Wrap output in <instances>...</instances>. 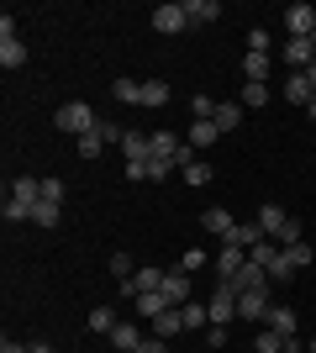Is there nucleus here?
Returning a JSON list of instances; mask_svg holds the SVG:
<instances>
[{"mask_svg":"<svg viewBox=\"0 0 316 353\" xmlns=\"http://www.w3.org/2000/svg\"><path fill=\"white\" fill-rule=\"evenodd\" d=\"M111 95H116L121 105H143V85H137V79H127V74H121L116 85H111Z\"/></svg>","mask_w":316,"mask_h":353,"instance_id":"obj_21","label":"nucleus"},{"mask_svg":"<svg viewBox=\"0 0 316 353\" xmlns=\"http://www.w3.org/2000/svg\"><path fill=\"white\" fill-rule=\"evenodd\" d=\"M111 327H116V311L95 306V311H90V332H105V338H111Z\"/></svg>","mask_w":316,"mask_h":353,"instance_id":"obj_29","label":"nucleus"},{"mask_svg":"<svg viewBox=\"0 0 316 353\" xmlns=\"http://www.w3.org/2000/svg\"><path fill=\"white\" fill-rule=\"evenodd\" d=\"M95 132H101V143H121V137H127V132H121V127H111V121H101Z\"/></svg>","mask_w":316,"mask_h":353,"instance_id":"obj_39","label":"nucleus"},{"mask_svg":"<svg viewBox=\"0 0 316 353\" xmlns=\"http://www.w3.org/2000/svg\"><path fill=\"white\" fill-rule=\"evenodd\" d=\"M306 79H311V90H316V63H311V69H306Z\"/></svg>","mask_w":316,"mask_h":353,"instance_id":"obj_43","label":"nucleus"},{"mask_svg":"<svg viewBox=\"0 0 316 353\" xmlns=\"http://www.w3.org/2000/svg\"><path fill=\"white\" fill-rule=\"evenodd\" d=\"M285 101H295V105H311L316 101V90H311L306 74H290V79H285Z\"/></svg>","mask_w":316,"mask_h":353,"instance_id":"obj_15","label":"nucleus"},{"mask_svg":"<svg viewBox=\"0 0 316 353\" xmlns=\"http://www.w3.org/2000/svg\"><path fill=\"white\" fill-rule=\"evenodd\" d=\"M311 259H316V253H311V243H306V237L285 248V264H290V269H311Z\"/></svg>","mask_w":316,"mask_h":353,"instance_id":"obj_26","label":"nucleus"},{"mask_svg":"<svg viewBox=\"0 0 316 353\" xmlns=\"http://www.w3.org/2000/svg\"><path fill=\"white\" fill-rule=\"evenodd\" d=\"M306 117H311V121H316V101H311V105H306Z\"/></svg>","mask_w":316,"mask_h":353,"instance_id":"obj_44","label":"nucleus"},{"mask_svg":"<svg viewBox=\"0 0 316 353\" xmlns=\"http://www.w3.org/2000/svg\"><path fill=\"white\" fill-rule=\"evenodd\" d=\"M242 79L248 85H269V53H248L242 59Z\"/></svg>","mask_w":316,"mask_h":353,"instance_id":"obj_13","label":"nucleus"},{"mask_svg":"<svg viewBox=\"0 0 316 353\" xmlns=\"http://www.w3.org/2000/svg\"><path fill=\"white\" fill-rule=\"evenodd\" d=\"M285 32H290V37H311V32H316V11L306 6V0L285 11Z\"/></svg>","mask_w":316,"mask_h":353,"instance_id":"obj_7","label":"nucleus"},{"mask_svg":"<svg viewBox=\"0 0 316 353\" xmlns=\"http://www.w3.org/2000/svg\"><path fill=\"white\" fill-rule=\"evenodd\" d=\"M0 63H6V69H21V63H27V48H21V37L0 43Z\"/></svg>","mask_w":316,"mask_h":353,"instance_id":"obj_27","label":"nucleus"},{"mask_svg":"<svg viewBox=\"0 0 316 353\" xmlns=\"http://www.w3.org/2000/svg\"><path fill=\"white\" fill-rule=\"evenodd\" d=\"M264 327H274L280 338H295V311H290V306H269V316H264Z\"/></svg>","mask_w":316,"mask_h":353,"instance_id":"obj_14","label":"nucleus"},{"mask_svg":"<svg viewBox=\"0 0 316 353\" xmlns=\"http://www.w3.org/2000/svg\"><path fill=\"white\" fill-rule=\"evenodd\" d=\"M274 243H280V248H290V243H301V221L290 216L285 227H280V232H274Z\"/></svg>","mask_w":316,"mask_h":353,"instance_id":"obj_32","label":"nucleus"},{"mask_svg":"<svg viewBox=\"0 0 316 353\" xmlns=\"http://www.w3.org/2000/svg\"><path fill=\"white\" fill-rule=\"evenodd\" d=\"M164 311H174V306H169V301H164V295H158V290H148V295H137V316H148V322H158V316H164Z\"/></svg>","mask_w":316,"mask_h":353,"instance_id":"obj_17","label":"nucleus"},{"mask_svg":"<svg viewBox=\"0 0 316 353\" xmlns=\"http://www.w3.org/2000/svg\"><path fill=\"white\" fill-rule=\"evenodd\" d=\"M311 43H316V32H311Z\"/></svg>","mask_w":316,"mask_h":353,"instance_id":"obj_46","label":"nucleus"},{"mask_svg":"<svg viewBox=\"0 0 316 353\" xmlns=\"http://www.w3.org/2000/svg\"><path fill=\"white\" fill-rule=\"evenodd\" d=\"M164 274H169V269H137L132 280H121V290H127V295H132V301H137V295L158 290V285H164Z\"/></svg>","mask_w":316,"mask_h":353,"instance_id":"obj_8","label":"nucleus"},{"mask_svg":"<svg viewBox=\"0 0 316 353\" xmlns=\"http://www.w3.org/2000/svg\"><path fill=\"white\" fill-rule=\"evenodd\" d=\"M180 174H185V185H196V190H200V185H211V163H190V169H180Z\"/></svg>","mask_w":316,"mask_h":353,"instance_id":"obj_30","label":"nucleus"},{"mask_svg":"<svg viewBox=\"0 0 316 353\" xmlns=\"http://www.w3.org/2000/svg\"><path fill=\"white\" fill-rule=\"evenodd\" d=\"M185 143L211 148V143H222V127H216V121H190V137H185Z\"/></svg>","mask_w":316,"mask_h":353,"instance_id":"obj_19","label":"nucleus"},{"mask_svg":"<svg viewBox=\"0 0 316 353\" xmlns=\"http://www.w3.org/2000/svg\"><path fill=\"white\" fill-rule=\"evenodd\" d=\"M248 53H269V32H264V27L248 32Z\"/></svg>","mask_w":316,"mask_h":353,"instance_id":"obj_38","label":"nucleus"},{"mask_svg":"<svg viewBox=\"0 0 316 353\" xmlns=\"http://www.w3.org/2000/svg\"><path fill=\"white\" fill-rule=\"evenodd\" d=\"M180 316H185V332H196V327H206V322H211V311L200 306V301H185Z\"/></svg>","mask_w":316,"mask_h":353,"instance_id":"obj_25","label":"nucleus"},{"mask_svg":"<svg viewBox=\"0 0 316 353\" xmlns=\"http://www.w3.org/2000/svg\"><path fill=\"white\" fill-rule=\"evenodd\" d=\"M27 348H32V353H53V348H48V343H27Z\"/></svg>","mask_w":316,"mask_h":353,"instance_id":"obj_42","label":"nucleus"},{"mask_svg":"<svg viewBox=\"0 0 316 353\" xmlns=\"http://www.w3.org/2000/svg\"><path fill=\"white\" fill-rule=\"evenodd\" d=\"M180 132H153V159H174V153H180Z\"/></svg>","mask_w":316,"mask_h":353,"instance_id":"obj_24","label":"nucleus"},{"mask_svg":"<svg viewBox=\"0 0 316 353\" xmlns=\"http://www.w3.org/2000/svg\"><path fill=\"white\" fill-rule=\"evenodd\" d=\"M32 221H37V227H59V206L37 201V206H32Z\"/></svg>","mask_w":316,"mask_h":353,"instance_id":"obj_31","label":"nucleus"},{"mask_svg":"<svg viewBox=\"0 0 316 353\" xmlns=\"http://www.w3.org/2000/svg\"><path fill=\"white\" fill-rule=\"evenodd\" d=\"M185 16H190V27H206V21H222V6L216 0H185Z\"/></svg>","mask_w":316,"mask_h":353,"instance_id":"obj_10","label":"nucleus"},{"mask_svg":"<svg viewBox=\"0 0 316 353\" xmlns=\"http://www.w3.org/2000/svg\"><path fill=\"white\" fill-rule=\"evenodd\" d=\"M242 264H248V253H242L238 243H222V253H216V280H232Z\"/></svg>","mask_w":316,"mask_h":353,"instance_id":"obj_9","label":"nucleus"},{"mask_svg":"<svg viewBox=\"0 0 316 353\" xmlns=\"http://www.w3.org/2000/svg\"><path fill=\"white\" fill-rule=\"evenodd\" d=\"M158 295H164L169 306H185V301H190V274H185V269H169L164 285H158Z\"/></svg>","mask_w":316,"mask_h":353,"instance_id":"obj_6","label":"nucleus"},{"mask_svg":"<svg viewBox=\"0 0 316 353\" xmlns=\"http://www.w3.org/2000/svg\"><path fill=\"white\" fill-rule=\"evenodd\" d=\"M43 201L48 206H63V179H43Z\"/></svg>","mask_w":316,"mask_h":353,"instance_id":"obj_35","label":"nucleus"},{"mask_svg":"<svg viewBox=\"0 0 316 353\" xmlns=\"http://www.w3.org/2000/svg\"><path fill=\"white\" fill-rule=\"evenodd\" d=\"M200 227H206L211 237H222V243H232V232H238V221H232V211H222V206L200 211Z\"/></svg>","mask_w":316,"mask_h":353,"instance_id":"obj_4","label":"nucleus"},{"mask_svg":"<svg viewBox=\"0 0 316 353\" xmlns=\"http://www.w3.org/2000/svg\"><path fill=\"white\" fill-rule=\"evenodd\" d=\"M111 274H116V280H132V259H127V253H111Z\"/></svg>","mask_w":316,"mask_h":353,"instance_id":"obj_37","label":"nucleus"},{"mask_svg":"<svg viewBox=\"0 0 316 353\" xmlns=\"http://www.w3.org/2000/svg\"><path fill=\"white\" fill-rule=\"evenodd\" d=\"M74 143H79V159H95V153H101V132H85V137H74Z\"/></svg>","mask_w":316,"mask_h":353,"instance_id":"obj_33","label":"nucleus"},{"mask_svg":"<svg viewBox=\"0 0 316 353\" xmlns=\"http://www.w3.org/2000/svg\"><path fill=\"white\" fill-rule=\"evenodd\" d=\"M111 348H116V353H137V348H143L137 327L132 322H116V327H111Z\"/></svg>","mask_w":316,"mask_h":353,"instance_id":"obj_12","label":"nucleus"},{"mask_svg":"<svg viewBox=\"0 0 316 353\" xmlns=\"http://www.w3.org/2000/svg\"><path fill=\"white\" fill-rule=\"evenodd\" d=\"M258 353H285V338L274 327H258Z\"/></svg>","mask_w":316,"mask_h":353,"instance_id":"obj_28","label":"nucleus"},{"mask_svg":"<svg viewBox=\"0 0 316 353\" xmlns=\"http://www.w3.org/2000/svg\"><path fill=\"white\" fill-rule=\"evenodd\" d=\"M143 105H169V79H143Z\"/></svg>","mask_w":316,"mask_h":353,"instance_id":"obj_22","label":"nucleus"},{"mask_svg":"<svg viewBox=\"0 0 316 353\" xmlns=\"http://www.w3.org/2000/svg\"><path fill=\"white\" fill-rule=\"evenodd\" d=\"M53 127H59V132H69V137H85V132H95V127H101V117H95L85 101H69V105H59V111H53Z\"/></svg>","mask_w":316,"mask_h":353,"instance_id":"obj_1","label":"nucleus"},{"mask_svg":"<svg viewBox=\"0 0 316 353\" xmlns=\"http://www.w3.org/2000/svg\"><path fill=\"white\" fill-rule=\"evenodd\" d=\"M211 121H216L222 132H238V127H242V105L238 101H216V117H211Z\"/></svg>","mask_w":316,"mask_h":353,"instance_id":"obj_16","label":"nucleus"},{"mask_svg":"<svg viewBox=\"0 0 316 353\" xmlns=\"http://www.w3.org/2000/svg\"><path fill=\"white\" fill-rule=\"evenodd\" d=\"M0 353H32V348H21V343H11V338H6V343H0Z\"/></svg>","mask_w":316,"mask_h":353,"instance_id":"obj_41","label":"nucleus"},{"mask_svg":"<svg viewBox=\"0 0 316 353\" xmlns=\"http://www.w3.org/2000/svg\"><path fill=\"white\" fill-rule=\"evenodd\" d=\"M211 327H227V322H232V316H238V295H232V290H227V285H216V295H211Z\"/></svg>","mask_w":316,"mask_h":353,"instance_id":"obj_3","label":"nucleus"},{"mask_svg":"<svg viewBox=\"0 0 316 353\" xmlns=\"http://www.w3.org/2000/svg\"><path fill=\"white\" fill-rule=\"evenodd\" d=\"M285 206H258V227H264V237H274V232H280V227H285Z\"/></svg>","mask_w":316,"mask_h":353,"instance_id":"obj_23","label":"nucleus"},{"mask_svg":"<svg viewBox=\"0 0 316 353\" xmlns=\"http://www.w3.org/2000/svg\"><path fill=\"white\" fill-rule=\"evenodd\" d=\"M264 101H269V85H248V79H242V95H238L242 111H264Z\"/></svg>","mask_w":316,"mask_h":353,"instance_id":"obj_20","label":"nucleus"},{"mask_svg":"<svg viewBox=\"0 0 316 353\" xmlns=\"http://www.w3.org/2000/svg\"><path fill=\"white\" fill-rule=\"evenodd\" d=\"M238 316H248V322L264 327V316H269V290H242L238 295Z\"/></svg>","mask_w":316,"mask_h":353,"instance_id":"obj_5","label":"nucleus"},{"mask_svg":"<svg viewBox=\"0 0 316 353\" xmlns=\"http://www.w3.org/2000/svg\"><path fill=\"white\" fill-rule=\"evenodd\" d=\"M280 243H269V237H264V243H253V248H248V264H258V269H269L274 274V264H280Z\"/></svg>","mask_w":316,"mask_h":353,"instance_id":"obj_11","label":"nucleus"},{"mask_svg":"<svg viewBox=\"0 0 316 353\" xmlns=\"http://www.w3.org/2000/svg\"><path fill=\"white\" fill-rule=\"evenodd\" d=\"M148 21H153V32H164V37H174V32H185V27H190V16H185V6H174V0H164V6H153V11H148Z\"/></svg>","mask_w":316,"mask_h":353,"instance_id":"obj_2","label":"nucleus"},{"mask_svg":"<svg viewBox=\"0 0 316 353\" xmlns=\"http://www.w3.org/2000/svg\"><path fill=\"white\" fill-rule=\"evenodd\" d=\"M306 353H316V338H311V343H306Z\"/></svg>","mask_w":316,"mask_h":353,"instance_id":"obj_45","label":"nucleus"},{"mask_svg":"<svg viewBox=\"0 0 316 353\" xmlns=\"http://www.w3.org/2000/svg\"><path fill=\"white\" fill-rule=\"evenodd\" d=\"M174 174V159H148V179H169Z\"/></svg>","mask_w":316,"mask_h":353,"instance_id":"obj_36","label":"nucleus"},{"mask_svg":"<svg viewBox=\"0 0 316 353\" xmlns=\"http://www.w3.org/2000/svg\"><path fill=\"white\" fill-rule=\"evenodd\" d=\"M137 353H169V343L164 338H143V348H137Z\"/></svg>","mask_w":316,"mask_h":353,"instance_id":"obj_40","label":"nucleus"},{"mask_svg":"<svg viewBox=\"0 0 316 353\" xmlns=\"http://www.w3.org/2000/svg\"><path fill=\"white\" fill-rule=\"evenodd\" d=\"M180 332H185V316H180V306H174V311H164V316H158V322H153V338H180Z\"/></svg>","mask_w":316,"mask_h":353,"instance_id":"obj_18","label":"nucleus"},{"mask_svg":"<svg viewBox=\"0 0 316 353\" xmlns=\"http://www.w3.org/2000/svg\"><path fill=\"white\" fill-rule=\"evenodd\" d=\"M6 221H32V206H27V201H11V195H6Z\"/></svg>","mask_w":316,"mask_h":353,"instance_id":"obj_34","label":"nucleus"}]
</instances>
